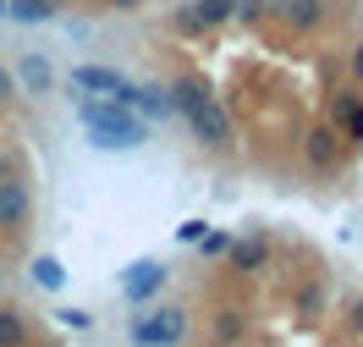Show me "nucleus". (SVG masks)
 Listing matches in <instances>:
<instances>
[{"mask_svg":"<svg viewBox=\"0 0 363 347\" xmlns=\"http://www.w3.org/2000/svg\"><path fill=\"white\" fill-rule=\"evenodd\" d=\"M28 281H33V287H45V292H61V287H67V270H61V259L39 254L33 265H28Z\"/></svg>","mask_w":363,"mask_h":347,"instance_id":"18","label":"nucleus"},{"mask_svg":"<svg viewBox=\"0 0 363 347\" xmlns=\"http://www.w3.org/2000/svg\"><path fill=\"white\" fill-rule=\"evenodd\" d=\"M341 138H347V143H363V99L352 105V116L341 121Z\"/></svg>","mask_w":363,"mask_h":347,"instance_id":"22","label":"nucleus"},{"mask_svg":"<svg viewBox=\"0 0 363 347\" xmlns=\"http://www.w3.org/2000/svg\"><path fill=\"white\" fill-rule=\"evenodd\" d=\"M347 72H352V83L363 89V39H358L352 50H347Z\"/></svg>","mask_w":363,"mask_h":347,"instance_id":"24","label":"nucleus"},{"mask_svg":"<svg viewBox=\"0 0 363 347\" xmlns=\"http://www.w3.org/2000/svg\"><path fill=\"white\" fill-rule=\"evenodd\" d=\"M231 17H237V23H264V17H270V0H237Z\"/></svg>","mask_w":363,"mask_h":347,"instance_id":"21","label":"nucleus"},{"mask_svg":"<svg viewBox=\"0 0 363 347\" xmlns=\"http://www.w3.org/2000/svg\"><path fill=\"white\" fill-rule=\"evenodd\" d=\"M17 77H23V89H28V94H50V83H55V67H50L39 50H33V55H23Z\"/></svg>","mask_w":363,"mask_h":347,"instance_id":"15","label":"nucleus"},{"mask_svg":"<svg viewBox=\"0 0 363 347\" xmlns=\"http://www.w3.org/2000/svg\"><path fill=\"white\" fill-rule=\"evenodd\" d=\"M116 11H138V6H143V0H111Z\"/></svg>","mask_w":363,"mask_h":347,"instance_id":"29","label":"nucleus"},{"mask_svg":"<svg viewBox=\"0 0 363 347\" xmlns=\"http://www.w3.org/2000/svg\"><path fill=\"white\" fill-rule=\"evenodd\" d=\"M358 99H363L358 83H341V89H330V99H325V121H330V127L341 133V121L352 116V105H358Z\"/></svg>","mask_w":363,"mask_h":347,"instance_id":"17","label":"nucleus"},{"mask_svg":"<svg viewBox=\"0 0 363 347\" xmlns=\"http://www.w3.org/2000/svg\"><path fill=\"white\" fill-rule=\"evenodd\" d=\"M33 221V187L23 177H0V237L23 231Z\"/></svg>","mask_w":363,"mask_h":347,"instance_id":"8","label":"nucleus"},{"mask_svg":"<svg viewBox=\"0 0 363 347\" xmlns=\"http://www.w3.org/2000/svg\"><path fill=\"white\" fill-rule=\"evenodd\" d=\"M199 248H204V259H226L231 231H204V237H199Z\"/></svg>","mask_w":363,"mask_h":347,"instance_id":"20","label":"nucleus"},{"mask_svg":"<svg viewBox=\"0 0 363 347\" xmlns=\"http://www.w3.org/2000/svg\"><path fill=\"white\" fill-rule=\"evenodd\" d=\"M226 265L237 276H259V270H270V237L264 231H248V237H231L226 248Z\"/></svg>","mask_w":363,"mask_h":347,"instance_id":"10","label":"nucleus"},{"mask_svg":"<svg viewBox=\"0 0 363 347\" xmlns=\"http://www.w3.org/2000/svg\"><path fill=\"white\" fill-rule=\"evenodd\" d=\"M116 99H121L127 111H138L143 121H165V116H177V105H171V89H165V83H127Z\"/></svg>","mask_w":363,"mask_h":347,"instance_id":"9","label":"nucleus"},{"mask_svg":"<svg viewBox=\"0 0 363 347\" xmlns=\"http://www.w3.org/2000/svg\"><path fill=\"white\" fill-rule=\"evenodd\" d=\"M231 11H237V0H187V6H177L171 28H177V33H187V39H199V33L226 28V23H231Z\"/></svg>","mask_w":363,"mask_h":347,"instance_id":"3","label":"nucleus"},{"mask_svg":"<svg viewBox=\"0 0 363 347\" xmlns=\"http://www.w3.org/2000/svg\"><path fill=\"white\" fill-rule=\"evenodd\" d=\"M72 89H83V94H121L127 89V77H121V72L116 67H72Z\"/></svg>","mask_w":363,"mask_h":347,"instance_id":"13","label":"nucleus"},{"mask_svg":"<svg viewBox=\"0 0 363 347\" xmlns=\"http://www.w3.org/2000/svg\"><path fill=\"white\" fill-rule=\"evenodd\" d=\"M55 320L67 325V331H89V325H94V314H89V309H61Z\"/></svg>","mask_w":363,"mask_h":347,"instance_id":"23","label":"nucleus"},{"mask_svg":"<svg viewBox=\"0 0 363 347\" xmlns=\"http://www.w3.org/2000/svg\"><path fill=\"white\" fill-rule=\"evenodd\" d=\"M165 281H171V265H160V259H133V265L121 270V298L143 309L149 298H160Z\"/></svg>","mask_w":363,"mask_h":347,"instance_id":"7","label":"nucleus"},{"mask_svg":"<svg viewBox=\"0 0 363 347\" xmlns=\"http://www.w3.org/2000/svg\"><path fill=\"white\" fill-rule=\"evenodd\" d=\"M165 89H171V105H177L182 121H187L193 111H204L209 99H215V89H209V77H204V72H177V77H171Z\"/></svg>","mask_w":363,"mask_h":347,"instance_id":"11","label":"nucleus"},{"mask_svg":"<svg viewBox=\"0 0 363 347\" xmlns=\"http://www.w3.org/2000/svg\"><path fill=\"white\" fill-rule=\"evenodd\" d=\"M0 177H17V160H11V155H0Z\"/></svg>","mask_w":363,"mask_h":347,"instance_id":"28","label":"nucleus"},{"mask_svg":"<svg viewBox=\"0 0 363 347\" xmlns=\"http://www.w3.org/2000/svg\"><path fill=\"white\" fill-rule=\"evenodd\" d=\"M209 336H215V347H237L248 336V309H242V303H220V309L209 314Z\"/></svg>","mask_w":363,"mask_h":347,"instance_id":"12","label":"nucleus"},{"mask_svg":"<svg viewBox=\"0 0 363 347\" xmlns=\"http://www.w3.org/2000/svg\"><path fill=\"white\" fill-rule=\"evenodd\" d=\"M204 221H182V226H177V237H182V243H199V237H204Z\"/></svg>","mask_w":363,"mask_h":347,"instance_id":"25","label":"nucleus"},{"mask_svg":"<svg viewBox=\"0 0 363 347\" xmlns=\"http://www.w3.org/2000/svg\"><path fill=\"white\" fill-rule=\"evenodd\" d=\"M72 105H77V121H83V133H89L94 149H111V155H127V149H143L149 143V121L138 111H127L121 99H94V94H72Z\"/></svg>","mask_w":363,"mask_h":347,"instance_id":"1","label":"nucleus"},{"mask_svg":"<svg viewBox=\"0 0 363 347\" xmlns=\"http://www.w3.org/2000/svg\"><path fill=\"white\" fill-rule=\"evenodd\" d=\"M270 17L292 39H308V33H319L325 28V17H330V0H270Z\"/></svg>","mask_w":363,"mask_h":347,"instance_id":"4","label":"nucleus"},{"mask_svg":"<svg viewBox=\"0 0 363 347\" xmlns=\"http://www.w3.org/2000/svg\"><path fill=\"white\" fill-rule=\"evenodd\" d=\"M55 6H61V0H55Z\"/></svg>","mask_w":363,"mask_h":347,"instance_id":"31","label":"nucleus"},{"mask_svg":"<svg viewBox=\"0 0 363 347\" xmlns=\"http://www.w3.org/2000/svg\"><path fill=\"white\" fill-rule=\"evenodd\" d=\"M0 23H6V0H0Z\"/></svg>","mask_w":363,"mask_h":347,"instance_id":"30","label":"nucleus"},{"mask_svg":"<svg viewBox=\"0 0 363 347\" xmlns=\"http://www.w3.org/2000/svg\"><path fill=\"white\" fill-rule=\"evenodd\" d=\"M11 94H17V77H11V72L0 67V111H6V105H11Z\"/></svg>","mask_w":363,"mask_h":347,"instance_id":"26","label":"nucleus"},{"mask_svg":"<svg viewBox=\"0 0 363 347\" xmlns=\"http://www.w3.org/2000/svg\"><path fill=\"white\" fill-rule=\"evenodd\" d=\"M187 127H193V138L204 143V149H215V155H226L231 143H237V127H231V116L220 99H209L204 111H193L187 116Z\"/></svg>","mask_w":363,"mask_h":347,"instance_id":"5","label":"nucleus"},{"mask_svg":"<svg viewBox=\"0 0 363 347\" xmlns=\"http://www.w3.org/2000/svg\"><path fill=\"white\" fill-rule=\"evenodd\" d=\"M187 309H177V303H165V309H155V314H138L133 320V342L138 347H177L187 342Z\"/></svg>","mask_w":363,"mask_h":347,"instance_id":"2","label":"nucleus"},{"mask_svg":"<svg viewBox=\"0 0 363 347\" xmlns=\"http://www.w3.org/2000/svg\"><path fill=\"white\" fill-rule=\"evenodd\" d=\"M55 11H61V6H55V0H6V17H11V23H55Z\"/></svg>","mask_w":363,"mask_h":347,"instance_id":"16","label":"nucleus"},{"mask_svg":"<svg viewBox=\"0 0 363 347\" xmlns=\"http://www.w3.org/2000/svg\"><path fill=\"white\" fill-rule=\"evenodd\" d=\"M0 347H28V314L0 303Z\"/></svg>","mask_w":363,"mask_h":347,"instance_id":"19","label":"nucleus"},{"mask_svg":"<svg viewBox=\"0 0 363 347\" xmlns=\"http://www.w3.org/2000/svg\"><path fill=\"white\" fill-rule=\"evenodd\" d=\"M352 331H358V336H363V298L352 303Z\"/></svg>","mask_w":363,"mask_h":347,"instance_id":"27","label":"nucleus"},{"mask_svg":"<svg viewBox=\"0 0 363 347\" xmlns=\"http://www.w3.org/2000/svg\"><path fill=\"white\" fill-rule=\"evenodd\" d=\"M341 160H347V149H341V133L330 127V121H319V127H308V133H303V165H308V171L330 177Z\"/></svg>","mask_w":363,"mask_h":347,"instance_id":"6","label":"nucleus"},{"mask_svg":"<svg viewBox=\"0 0 363 347\" xmlns=\"http://www.w3.org/2000/svg\"><path fill=\"white\" fill-rule=\"evenodd\" d=\"M325 303H330L325 281H314V276H308V281H297V287H292V314H297L303 325H314L319 314H325Z\"/></svg>","mask_w":363,"mask_h":347,"instance_id":"14","label":"nucleus"}]
</instances>
